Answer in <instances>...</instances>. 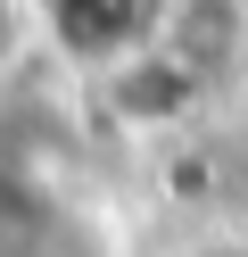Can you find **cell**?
Returning <instances> with one entry per match:
<instances>
[{"label": "cell", "mask_w": 248, "mask_h": 257, "mask_svg": "<svg viewBox=\"0 0 248 257\" xmlns=\"http://www.w3.org/2000/svg\"><path fill=\"white\" fill-rule=\"evenodd\" d=\"M207 257H248V240H215V249Z\"/></svg>", "instance_id": "5"}, {"label": "cell", "mask_w": 248, "mask_h": 257, "mask_svg": "<svg viewBox=\"0 0 248 257\" xmlns=\"http://www.w3.org/2000/svg\"><path fill=\"white\" fill-rule=\"evenodd\" d=\"M25 42V0H0V58Z\"/></svg>", "instance_id": "4"}, {"label": "cell", "mask_w": 248, "mask_h": 257, "mask_svg": "<svg viewBox=\"0 0 248 257\" xmlns=\"http://www.w3.org/2000/svg\"><path fill=\"white\" fill-rule=\"evenodd\" d=\"M157 50H174L190 75H231L248 58V0H165L157 9Z\"/></svg>", "instance_id": "3"}, {"label": "cell", "mask_w": 248, "mask_h": 257, "mask_svg": "<svg viewBox=\"0 0 248 257\" xmlns=\"http://www.w3.org/2000/svg\"><path fill=\"white\" fill-rule=\"evenodd\" d=\"M157 9L165 0H42L50 42H58L75 67H99V75H108L116 58H132V50L157 42Z\"/></svg>", "instance_id": "1"}, {"label": "cell", "mask_w": 248, "mask_h": 257, "mask_svg": "<svg viewBox=\"0 0 248 257\" xmlns=\"http://www.w3.org/2000/svg\"><path fill=\"white\" fill-rule=\"evenodd\" d=\"M99 91H108V108H116L124 124H149V133H157V124H182L198 100H207V75H190L174 50L149 42V50L116 58V67L99 75Z\"/></svg>", "instance_id": "2"}]
</instances>
